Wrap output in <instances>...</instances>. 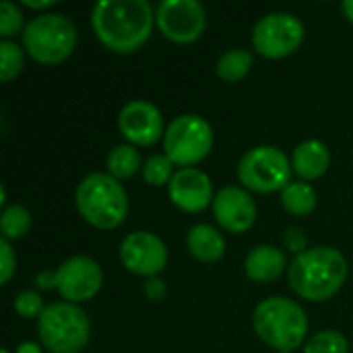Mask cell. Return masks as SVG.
<instances>
[{
    "label": "cell",
    "instance_id": "cell-26",
    "mask_svg": "<svg viewBox=\"0 0 353 353\" xmlns=\"http://www.w3.org/2000/svg\"><path fill=\"white\" fill-rule=\"evenodd\" d=\"M23 27V12L14 2H0V35L6 39L10 35H14L17 31H21Z\"/></svg>",
    "mask_w": 353,
    "mask_h": 353
},
{
    "label": "cell",
    "instance_id": "cell-32",
    "mask_svg": "<svg viewBox=\"0 0 353 353\" xmlns=\"http://www.w3.org/2000/svg\"><path fill=\"white\" fill-rule=\"evenodd\" d=\"M23 4L27 8H33V10H43V8H50L56 4V0H43V2H33V0H23Z\"/></svg>",
    "mask_w": 353,
    "mask_h": 353
},
{
    "label": "cell",
    "instance_id": "cell-27",
    "mask_svg": "<svg viewBox=\"0 0 353 353\" xmlns=\"http://www.w3.org/2000/svg\"><path fill=\"white\" fill-rule=\"evenodd\" d=\"M14 310L23 316V319H37L43 314L46 306H43V300L37 292L33 290H25L21 292L17 298H14Z\"/></svg>",
    "mask_w": 353,
    "mask_h": 353
},
{
    "label": "cell",
    "instance_id": "cell-22",
    "mask_svg": "<svg viewBox=\"0 0 353 353\" xmlns=\"http://www.w3.org/2000/svg\"><path fill=\"white\" fill-rule=\"evenodd\" d=\"M0 230L4 240H19L31 230V213L23 205H10L2 211Z\"/></svg>",
    "mask_w": 353,
    "mask_h": 353
},
{
    "label": "cell",
    "instance_id": "cell-6",
    "mask_svg": "<svg viewBox=\"0 0 353 353\" xmlns=\"http://www.w3.org/2000/svg\"><path fill=\"white\" fill-rule=\"evenodd\" d=\"M37 331L50 353H81L89 343L91 323L77 304L56 302L46 306L37 321Z\"/></svg>",
    "mask_w": 353,
    "mask_h": 353
},
{
    "label": "cell",
    "instance_id": "cell-28",
    "mask_svg": "<svg viewBox=\"0 0 353 353\" xmlns=\"http://www.w3.org/2000/svg\"><path fill=\"white\" fill-rule=\"evenodd\" d=\"M0 252H2V285H6L8 281H10V277H12V273H14V269H17V256H14V252H12V248H10V244H8V240H0Z\"/></svg>",
    "mask_w": 353,
    "mask_h": 353
},
{
    "label": "cell",
    "instance_id": "cell-19",
    "mask_svg": "<svg viewBox=\"0 0 353 353\" xmlns=\"http://www.w3.org/2000/svg\"><path fill=\"white\" fill-rule=\"evenodd\" d=\"M281 205L294 217H306L316 207V192L308 182H290L281 190Z\"/></svg>",
    "mask_w": 353,
    "mask_h": 353
},
{
    "label": "cell",
    "instance_id": "cell-23",
    "mask_svg": "<svg viewBox=\"0 0 353 353\" xmlns=\"http://www.w3.org/2000/svg\"><path fill=\"white\" fill-rule=\"evenodd\" d=\"M23 64H25L23 50L10 39H2L0 41V81L2 83L12 81L23 70Z\"/></svg>",
    "mask_w": 353,
    "mask_h": 353
},
{
    "label": "cell",
    "instance_id": "cell-17",
    "mask_svg": "<svg viewBox=\"0 0 353 353\" xmlns=\"http://www.w3.org/2000/svg\"><path fill=\"white\" fill-rule=\"evenodd\" d=\"M331 165V151L323 141H304L294 149L292 155V170L302 180H316L327 174Z\"/></svg>",
    "mask_w": 353,
    "mask_h": 353
},
{
    "label": "cell",
    "instance_id": "cell-2",
    "mask_svg": "<svg viewBox=\"0 0 353 353\" xmlns=\"http://www.w3.org/2000/svg\"><path fill=\"white\" fill-rule=\"evenodd\" d=\"M292 290L310 302L333 298L347 279L345 256L331 246H316L298 254L288 269Z\"/></svg>",
    "mask_w": 353,
    "mask_h": 353
},
{
    "label": "cell",
    "instance_id": "cell-24",
    "mask_svg": "<svg viewBox=\"0 0 353 353\" xmlns=\"http://www.w3.org/2000/svg\"><path fill=\"white\" fill-rule=\"evenodd\" d=\"M350 343L339 331H321L304 345V353H347Z\"/></svg>",
    "mask_w": 353,
    "mask_h": 353
},
{
    "label": "cell",
    "instance_id": "cell-10",
    "mask_svg": "<svg viewBox=\"0 0 353 353\" xmlns=\"http://www.w3.org/2000/svg\"><path fill=\"white\" fill-rule=\"evenodd\" d=\"M155 23L170 41L192 43L207 27V12L196 0H163L157 6Z\"/></svg>",
    "mask_w": 353,
    "mask_h": 353
},
{
    "label": "cell",
    "instance_id": "cell-3",
    "mask_svg": "<svg viewBox=\"0 0 353 353\" xmlns=\"http://www.w3.org/2000/svg\"><path fill=\"white\" fill-rule=\"evenodd\" d=\"M77 209L97 230H116L128 215V194L110 174L93 172L77 186Z\"/></svg>",
    "mask_w": 353,
    "mask_h": 353
},
{
    "label": "cell",
    "instance_id": "cell-30",
    "mask_svg": "<svg viewBox=\"0 0 353 353\" xmlns=\"http://www.w3.org/2000/svg\"><path fill=\"white\" fill-rule=\"evenodd\" d=\"M145 294H147L151 300H161L163 294H165V288H163V283H161L159 279H151V281H147V285H145Z\"/></svg>",
    "mask_w": 353,
    "mask_h": 353
},
{
    "label": "cell",
    "instance_id": "cell-31",
    "mask_svg": "<svg viewBox=\"0 0 353 353\" xmlns=\"http://www.w3.org/2000/svg\"><path fill=\"white\" fill-rule=\"evenodd\" d=\"M35 285H37L39 290L56 288V273H50V271H41V273H37V277H35Z\"/></svg>",
    "mask_w": 353,
    "mask_h": 353
},
{
    "label": "cell",
    "instance_id": "cell-35",
    "mask_svg": "<svg viewBox=\"0 0 353 353\" xmlns=\"http://www.w3.org/2000/svg\"><path fill=\"white\" fill-rule=\"evenodd\" d=\"M2 353H8V352H6V350H2Z\"/></svg>",
    "mask_w": 353,
    "mask_h": 353
},
{
    "label": "cell",
    "instance_id": "cell-16",
    "mask_svg": "<svg viewBox=\"0 0 353 353\" xmlns=\"http://www.w3.org/2000/svg\"><path fill=\"white\" fill-rule=\"evenodd\" d=\"M285 265L288 263H285V254L281 252V248L263 244L250 250L244 263V271L256 283H273L281 277V273L285 271Z\"/></svg>",
    "mask_w": 353,
    "mask_h": 353
},
{
    "label": "cell",
    "instance_id": "cell-14",
    "mask_svg": "<svg viewBox=\"0 0 353 353\" xmlns=\"http://www.w3.org/2000/svg\"><path fill=\"white\" fill-rule=\"evenodd\" d=\"M168 194L172 203L186 213H199L213 205L215 199L211 178L196 168H180L168 184Z\"/></svg>",
    "mask_w": 353,
    "mask_h": 353
},
{
    "label": "cell",
    "instance_id": "cell-21",
    "mask_svg": "<svg viewBox=\"0 0 353 353\" xmlns=\"http://www.w3.org/2000/svg\"><path fill=\"white\" fill-rule=\"evenodd\" d=\"M250 68H252V54L248 50H242V48L228 50L217 60V74L225 83L242 81L250 72Z\"/></svg>",
    "mask_w": 353,
    "mask_h": 353
},
{
    "label": "cell",
    "instance_id": "cell-7",
    "mask_svg": "<svg viewBox=\"0 0 353 353\" xmlns=\"http://www.w3.org/2000/svg\"><path fill=\"white\" fill-rule=\"evenodd\" d=\"M213 141V128L205 118L196 114H184L168 124L163 134V149L174 165L192 168L211 153Z\"/></svg>",
    "mask_w": 353,
    "mask_h": 353
},
{
    "label": "cell",
    "instance_id": "cell-12",
    "mask_svg": "<svg viewBox=\"0 0 353 353\" xmlns=\"http://www.w3.org/2000/svg\"><path fill=\"white\" fill-rule=\"evenodd\" d=\"M120 261L126 271L155 279L168 265V248L151 232H132L120 244Z\"/></svg>",
    "mask_w": 353,
    "mask_h": 353
},
{
    "label": "cell",
    "instance_id": "cell-20",
    "mask_svg": "<svg viewBox=\"0 0 353 353\" xmlns=\"http://www.w3.org/2000/svg\"><path fill=\"white\" fill-rule=\"evenodd\" d=\"M108 174L116 180L132 178L139 170H143L141 155L132 145H118L108 153Z\"/></svg>",
    "mask_w": 353,
    "mask_h": 353
},
{
    "label": "cell",
    "instance_id": "cell-13",
    "mask_svg": "<svg viewBox=\"0 0 353 353\" xmlns=\"http://www.w3.org/2000/svg\"><path fill=\"white\" fill-rule=\"evenodd\" d=\"M118 128L130 145L139 147L155 145L165 134L161 112L145 99H132L120 110Z\"/></svg>",
    "mask_w": 353,
    "mask_h": 353
},
{
    "label": "cell",
    "instance_id": "cell-9",
    "mask_svg": "<svg viewBox=\"0 0 353 353\" xmlns=\"http://www.w3.org/2000/svg\"><path fill=\"white\" fill-rule=\"evenodd\" d=\"M304 41V25L292 12L265 14L252 29V46L265 58H285Z\"/></svg>",
    "mask_w": 353,
    "mask_h": 353
},
{
    "label": "cell",
    "instance_id": "cell-29",
    "mask_svg": "<svg viewBox=\"0 0 353 353\" xmlns=\"http://www.w3.org/2000/svg\"><path fill=\"white\" fill-rule=\"evenodd\" d=\"M283 242H285L288 250L296 252V256L306 252V234L300 228H290L283 236Z\"/></svg>",
    "mask_w": 353,
    "mask_h": 353
},
{
    "label": "cell",
    "instance_id": "cell-4",
    "mask_svg": "<svg viewBox=\"0 0 353 353\" xmlns=\"http://www.w3.org/2000/svg\"><path fill=\"white\" fill-rule=\"evenodd\" d=\"M252 325L261 341L283 353L300 347L308 331V319L304 308L288 298L263 300L254 308Z\"/></svg>",
    "mask_w": 353,
    "mask_h": 353
},
{
    "label": "cell",
    "instance_id": "cell-15",
    "mask_svg": "<svg viewBox=\"0 0 353 353\" xmlns=\"http://www.w3.org/2000/svg\"><path fill=\"white\" fill-rule=\"evenodd\" d=\"M213 215L223 230L244 234L256 221V205L244 188L225 186L213 199Z\"/></svg>",
    "mask_w": 353,
    "mask_h": 353
},
{
    "label": "cell",
    "instance_id": "cell-25",
    "mask_svg": "<svg viewBox=\"0 0 353 353\" xmlns=\"http://www.w3.org/2000/svg\"><path fill=\"white\" fill-rule=\"evenodd\" d=\"M143 178L151 186H165L174 178V163L168 155H151L143 163Z\"/></svg>",
    "mask_w": 353,
    "mask_h": 353
},
{
    "label": "cell",
    "instance_id": "cell-1",
    "mask_svg": "<svg viewBox=\"0 0 353 353\" xmlns=\"http://www.w3.org/2000/svg\"><path fill=\"white\" fill-rule=\"evenodd\" d=\"M153 8L147 0H99L91 12L97 39L112 52L141 50L153 31Z\"/></svg>",
    "mask_w": 353,
    "mask_h": 353
},
{
    "label": "cell",
    "instance_id": "cell-18",
    "mask_svg": "<svg viewBox=\"0 0 353 353\" xmlns=\"http://www.w3.org/2000/svg\"><path fill=\"white\" fill-rule=\"evenodd\" d=\"M186 246L190 254L201 263H217L225 252L223 236L209 223H196L186 236Z\"/></svg>",
    "mask_w": 353,
    "mask_h": 353
},
{
    "label": "cell",
    "instance_id": "cell-11",
    "mask_svg": "<svg viewBox=\"0 0 353 353\" xmlns=\"http://www.w3.org/2000/svg\"><path fill=\"white\" fill-rule=\"evenodd\" d=\"M103 283L101 267L89 256H70L56 271V290L64 302L79 304L97 296Z\"/></svg>",
    "mask_w": 353,
    "mask_h": 353
},
{
    "label": "cell",
    "instance_id": "cell-33",
    "mask_svg": "<svg viewBox=\"0 0 353 353\" xmlns=\"http://www.w3.org/2000/svg\"><path fill=\"white\" fill-rule=\"evenodd\" d=\"M17 353H41V350H39V345H37V343H33V341H25V343H21V345H19Z\"/></svg>",
    "mask_w": 353,
    "mask_h": 353
},
{
    "label": "cell",
    "instance_id": "cell-8",
    "mask_svg": "<svg viewBox=\"0 0 353 353\" xmlns=\"http://www.w3.org/2000/svg\"><path fill=\"white\" fill-rule=\"evenodd\" d=\"M292 161L285 153L271 145H261L250 149L238 163L240 182L261 194L283 190L292 182Z\"/></svg>",
    "mask_w": 353,
    "mask_h": 353
},
{
    "label": "cell",
    "instance_id": "cell-34",
    "mask_svg": "<svg viewBox=\"0 0 353 353\" xmlns=\"http://www.w3.org/2000/svg\"><path fill=\"white\" fill-rule=\"evenodd\" d=\"M341 10H343L345 19L353 23V0H343V2H341Z\"/></svg>",
    "mask_w": 353,
    "mask_h": 353
},
{
    "label": "cell",
    "instance_id": "cell-5",
    "mask_svg": "<svg viewBox=\"0 0 353 353\" xmlns=\"http://www.w3.org/2000/svg\"><path fill=\"white\" fill-rule=\"evenodd\" d=\"M23 46L35 62L54 66L72 54L77 46V29L68 17L60 12H43L25 25Z\"/></svg>",
    "mask_w": 353,
    "mask_h": 353
}]
</instances>
